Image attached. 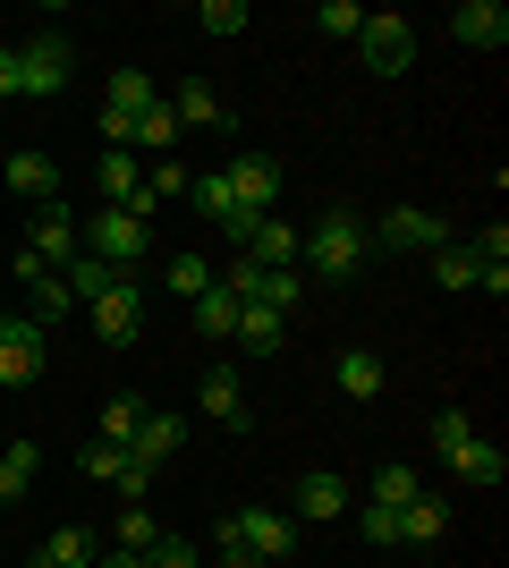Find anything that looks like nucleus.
Here are the masks:
<instances>
[{"mask_svg": "<svg viewBox=\"0 0 509 568\" xmlns=\"http://www.w3.org/2000/svg\"><path fill=\"white\" fill-rule=\"evenodd\" d=\"M238 306H246V297H230V288H204V297H195V332H204V339H230V332H238Z\"/></svg>", "mask_w": 509, "mask_h": 568, "instance_id": "obj_30", "label": "nucleus"}, {"mask_svg": "<svg viewBox=\"0 0 509 568\" xmlns=\"http://www.w3.org/2000/svg\"><path fill=\"white\" fill-rule=\"evenodd\" d=\"M450 34H459L467 51H501L509 43V9L501 0H459V9H450Z\"/></svg>", "mask_w": 509, "mask_h": 568, "instance_id": "obj_12", "label": "nucleus"}, {"mask_svg": "<svg viewBox=\"0 0 509 568\" xmlns=\"http://www.w3.org/2000/svg\"><path fill=\"white\" fill-rule=\"evenodd\" d=\"M26 568H94V535H85V526H51L43 551H34Z\"/></svg>", "mask_w": 509, "mask_h": 568, "instance_id": "obj_24", "label": "nucleus"}, {"mask_svg": "<svg viewBox=\"0 0 509 568\" xmlns=\"http://www.w3.org/2000/svg\"><path fill=\"white\" fill-rule=\"evenodd\" d=\"M170 144H179V119H170V102L136 111V136H128V153H136V162H170Z\"/></svg>", "mask_w": 509, "mask_h": 568, "instance_id": "obj_22", "label": "nucleus"}, {"mask_svg": "<svg viewBox=\"0 0 509 568\" xmlns=\"http://www.w3.org/2000/svg\"><path fill=\"white\" fill-rule=\"evenodd\" d=\"M315 26H323V34H339V43H357L365 9H357V0H323V9H315Z\"/></svg>", "mask_w": 509, "mask_h": 568, "instance_id": "obj_37", "label": "nucleus"}, {"mask_svg": "<svg viewBox=\"0 0 509 568\" xmlns=\"http://www.w3.org/2000/svg\"><path fill=\"white\" fill-rule=\"evenodd\" d=\"M450 467H459V484H476V493H492V484H501V475H509V458H501V442H485V433H467V450L450 458Z\"/></svg>", "mask_w": 509, "mask_h": 568, "instance_id": "obj_21", "label": "nucleus"}, {"mask_svg": "<svg viewBox=\"0 0 509 568\" xmlns=\"http://www.w3.org/2000/svg\"><path fill=\"white\" fill-rule=\"evenodd\" d=\"M162 288H170V297H204V288H213V263H204V255H170Z\"/></svg>", "mask_w": 509, "mask_h": 568, "instance_id": "obj_34", "label": "nucleus"}, {"mask_svg": "<svg viewBox=\"0 0 509 568\" xmlns=\"http://www.w3.org/2000/svg\"><path fill=\"white\" fill-rule=\"evenodd\" d=\"M179 442H187V425H179V416H162V407H153V416H145V433L128 442V458H136V467H162V458H179Z\"/></svg>", "mask_w": 509, "mask_h": 568, "instance_id": "obj_20", "label": "nucleus"}, {"mask_svg": "<svg viewBox=\"0 0 509 568\" xmlns=\"http://www.w3.org/2000/svg\"><path fill=\"white\" fill-rule=\"evenodd\" d=\"M69 306H77V297H69V281H60V272H43V281L26 288V323H43V332H51Z\"/></svg>", "mask_w": 509, "mask_h": 568, "instance_id": "obj_33", "label": "nucleus"}, {"mask_svg": "<svg viewBox=\"0 0 509 568\" xmlns=\"http://www.w3.org/2000/svg\"><path fill=\"white\" fill-rule=\"evenodd\" d=\"M145 568H204V560H195V551H187V544H179V535H162V544H153V551H145Z\"/></svg>", "mask_w": 509, "mask_h": 568, "instance_id": "obj_43", "label": "nucleus"}, {"mask_svg": "<svg viewBox=\"0 0 509 568\" xmlns=\"http://www.w3.org/2000/svg\"><path fill=\"white\" fill-rule=\"evenodd\" d=\"M374 237H383L390 255H434V246H450V221H434V213H416V204H399V213L374 221Z\"/></svg>", "mask_w": 509, "mask_h": 568, "instance_id": "obj_7", "label": "nucleus"}, {"mask_svg": "<svg viewBox=\"0 0 509 568\" xmlns=\"http://www.w3.org/2000/svg\"><path fill=\"white\" fill-rule=\"evenodd\" d=\"M357 535H365V544H399V509H374V500H357Z\"/></svg>", "mask_w": 509, "mask_h": 568, "instance_id": "obj_38", "label": "nucleus"}, {"mask_svg": "<svg viewBox=\"0 0 509 568\" xmlns=\"http://www.w3.org/2000/svg\"><path fill=\"white\" fill-rule=\"evenodd\" d=\"M238 526H246V551L264 568H289V551H297V518L289 509H238Z\"/></svg>", "mask_w": 509, "mask_h": 568, "instance_id": "obj_11", "label": "nucleus"}, {"mask_svg": "<svg viewBox=\"0 0 509 568\" xmlns=\"http://www.w3.org/2000/svg\"><path fill=\"white\" fill-rule=\"evenodd\" d=\"M187 187H195V179H187L179 162H153V170H145V195H153V204H170V195H187Z\"/></svg>", "mask_w": 509, "mask_h": 568, "instance_id": "obj_41", "label": "nucleus"}, {"mask_svg": "<svg viewBox=\"0 0 509 568\" xmlns=\"http://www.w3.org/2000/svg\"><path fill=\"white\" fill-rule=\"evenodd\" d=\"M170 119H179V128H230V102H221V85L187 77V85L170 94Z\"/></svg>", "mask_w": 509, "mask_h": 568, "instance_id": "obj_16", "label": "nucleus"}, {"mask_svg": "<svg viewBox=\"0 0 509 568\" xmlns=\"http://www.w3.org/2000/svg\"><path fill=\"white\" fill-rule=\"evenodd\" d=\"M43 356H51L43 323H26V314H9V332H0V382H9V390H26V382H43Z\"/></svg>", "mask_w": 509, "mask_h": 568, "instance_id": "obj_5", "label": "nucleus"}, {"mask_svg": "<svg viewBox=\"0 0 509 568\" xmlns=\"http://www.w3.org/2000/svg\"><path fill=\"white\" fill-rule=\"evenodd\" d=\"M238 246H246V263H264V272H297V246H306V230H289L281 213H255Z\"/></svg>", "mask_w": 509, "mask_h": 568, "instance_id": "obj_8", "label": "nucleus"}, {"mask_svg": "<svg viewBox=\"0 0 509 568\" xmlns=\"http://www.w3.org/2000/svg\"><path fill=\"white\" fill-rule=\"evenodd\" d=\"M34 475H43V450H34V442H9V450H0V500H26Z\"/></svg>", "mask_w": 509, "mask_h": 568, "instance_id": "obj_29", "label": "nucleus"}, {"mask_svg": "<svg viewBox=\"0 0 509 568\" xmlns=\"http://www.w3.org/2000/svg\"><path fill=\"white\" fill-rule=\"evenodd\" d=\"M416 493H425V475H416L408 458H390V467H374V493L365 500H374V509H408Z\"/></svg>", "mask_w": 509, "mask_h": 568, "instance_id": "obj_28", "label": "nucleus"}, {"mask_svg": "<svg viewBox=\"0 0 509 568\" xmlns=\"http://www.w3.org/2000/svg\"><path fill=\"white\" fill-rule=\"evenodd\" d=\"M0 179H9V195H26V204H60V162H51V153H9Z\"/></svg>", "mask_w": 509, "mask_h": 568, "instance_id": "obj_14", "label": "nucleus"}, {"mask_svg": "<svg viewBox=\"0 0 509 568\" xmlns=\"http://www.w3.org/2000/svg\"><path fill=\"white\" fill-rule=\"evenodd\" d=\"M187 204H195L204 221H213V230H230V237H246V221H255V213L238 204V187L221 179V170H204V179H195V187H187Z\"/></svg>", "mask_w": 509, "mask_h": 568, "instance_id": "obj_13", "label": "nucleus"}, {"mask_svg": "<svg viewBox=\"0 0 509 568\" xmlns=\"http://www.w3.org/2000/svg\"><path fill=\"white\" fill-rule=\"evenodd\" d=\"M441 535H450V500L416 493L408 509H399V544H441Z\"/></svg>", "mask_w": 509, "mask_h": 568, "instance_id": "obj_25", "label": "nucleus"}, {"mask_svg": "<svg viewBox=\"0 0 509 568\" xmlns=\"http://www.w3.org/2000/svg\"><path fill=\"white\" fill-rule=\"evenodd\" d=\"M332 390H339V399H383V356H374V348H348V356H339V365H332Z\"/></svg>", "mask_w": 509, "mask_h": 568, "instance_id": "obj_17", "label": "nucleus"}, {"mask_svg": "<svg viewBox=\"0 0 509 568\" xmlns=\"http://www.w3.org/2000/svg\"><path fill=\"white\" fill-rule=\"evenodd\" d=\"M153 77L145 69H111V85H102V111H120V119H136V111H153Z\"/></svg>", "mask_w": 509, "mask_h": 568, "instance_id": "obj_27", "label": "nucleus"}, {"mask_svg": "<svg viewBox=\"0 0 509 568\" xmlns=\"http://www.w3.org/2000/svg\"><path fill=\"white\" fill-rule=\"evenodd\" d=\"M0 332H9V314H0Z\"/></svg>", "mask_w": 509, "mask_h": 568, "instance_id": "obj_46", "label": "nucleus"}, {"mask_svg": "<svg viewBox=\"0 0 509 568\" xmlns=\"http://www.w3.org/2000/svg\"><path fill=\"white\" fill-rule=\"evenodd\" d=\"M204 416H213V425H230V433H246V390H238V374H230V365H213V374H204Z\"/></svg>", "mask_w": 509, "mask_h": 568, "instance_id": "obj_23", "label": "nucleus"}, {"mask_svg": "<svg viewBox=\"0 0 509 568\" xmlns=\"http://www.w3.org/2000/svg\"><path fill=\"white\" fill-rule=\"evenodd\" d=\"M357 60L374 77H408V60H416V26L408 18H390V9H365V26H357Z\"/></svg>", "mask_w": 509, "mask_h": 568, "instance_id": "obj_3", "label": "nucleus"}, {"mask_svg": "<svg viewBox=\"0 0 509 568\" xmlns=\"http://www.w3.org/2000/svg\"><path fill=\"white\" fill-rule=\"evenodd\" d=\"M0 102H18V51H0Z\"/></svg>", "mask_w": 509, "mask_h": 568, "instance_id": "obj_45", "label": "nucleus"}, {"mask_svg": "<svg viewBox=\"0 0 509 568\" xmlns=\"http://www.w3.org/2000/svg\"><path fill=\"white\" fill-rule=\"evenodd\" d=\"M434 281H441V288H476V255H467L459 237H450V246H434Z\"/></svg>", "mask_w": 509, "mask_h": 568, "instance_id": "obj_35", "label": "nucleus"}, {"mask_svg": "<svg viewBox=\"0 0 509 568\" xmlns=\"http://www.w3.org/2000/svg\"><path fill=\"white\" fill-rule=\"evenodd\" d=\"M221 179L238 187L246 213H281V162L272 153H238V162H221Z\"/></svg>", "mask_w": 509, "mask_h": 568, "instance_id": "obj_9", "label": "nucleus"}, {"mask_svg": "<svg viewBox=\"0 0 509 568\" xmlns=\"http://www.w3.org/2000/svg\"><path fill=\"white\" fill-rule=\"evenodd\" d=\"M145 246H153V237H145V221H136V213H120V204H102V213L85 221V255H102L111 272L145 263Z\"/></svg>", "mask_w": 509, "mask_h": 568, "instance_id": "obj_4", "label": "nucleus"}, {"mask_svg": "<svg viewBox=\"0 0 509 568\" xmlns=\"http://www.w3.org/2000/svg\"><path fill=\"white\" fill-rule=\"evenodd\" d=\"M136 332H145V288L120 281L111 297H94V339L102 348H136Z\"/></svg>", "mask_w": 509, "mask_h": 568, "instance_id": "obj_6", "label": "nucleus"}, {"mask_svg": "<svg viewBox=\"0 0 509 568\" xmlns=\"http://www.w3.org/2000/svg\"><path fill=\"white\" fill-rule=\"evenodd\" d=\"M297 297H306V288H297V272H264V263H255V281H246V306H272V314H289Z\"/></svg>", "mask_w": 509, "mask_h": 568, "instance_id": "obj_32", "label": "nucleus"}, {"mask_svg": "<svg viewBox=\"0 0 509 568\" xmlns=\"http://www.w3.org/2000/svg\"><path fill=\"white\" fill-rule=\"evenodd\" d=\"M238 339L246 356H281V339H289V314H272V306H238Z\"/></svg>", "mask_w": 509, "mask_h": 568, "instance_id": "obj_18", "label": "nucleus"}, {"mask_svg": "<svg viewBox=\"0 0 509 568\" xmlns=\"http://www.w3.org/2000/svg\"><path fill=\"white\" fill-rule=\"evenodd\" d=\"M94 568H145V551H128V544L120 551H94Z\"/></svg>", "mask_w": 509, "mask_h": 568, "instance_id": "obj_44", "label": "nucleus"}, {"mask_svg": "<svg viewBox=\"0 0 509 568\" xmlns=\"http://www.w3.org/2000/svg\"><path fill=\"white\" fill-rule=\"evenodd\" d=\"M60 281H69V297H85V306H94V297H111L128 272H111L102 255H69V263H60Z\"/></svg>", "mask_w": 509, "mask_h": 568, "instance_id": "obj_26", "label": "nucleus"}, {"mask_svg": "<svg viewBox=\"0 0 509 568\" xmlns=\"http://www.w3.org/2000/svg\"><path fill=\"white\" fill-rule=\"evenodd\" d=\"M297 509H289V518L297 526H323V518H348V500H357V493H348V475H332V467H315V475H297Z\"/></svg>", "mask_w": 509, "mask_h": 568, "instance_id": "obj_10", "label": "nucleus"}, {"mask_svg": "<svg viewBox=\"0 0 509 568\" xmlns=\"http://www.w3.org/2000/svg\"><path fill=\"white\" fill-rule=\"evenodd\" d=\"M69 77H77V43L60 34V26H43V34H26V43H18V102L69 94Z\"/></svg>", "mask_w": 509, "mask_h": 568, "instance_id": "obj_1", "label": "nucleus"}, {"mask_svg": "<svg viewBox=\"0 0 509 568\" xmlns=\"http://www.w3.org/2000/svg\"><path fill=\"white\" fill-rule=\"evenodd\" d=\"M145 416H153V407L136 399V390H120V399L102 407V433H94V442H120V450H128V442H136V433H145Z\"/></svg>", "mask_w": 509, "mask_h": 568, "instance_id": "obj_31", "label": "nucleus"}, {"mask_svg": "<svg viewBox=\"0 0 509 568\" xmlns=\"http://www.w3.org/2000/svg\"><path fill=\"white\" fill-rule=\"evenodd\" d=\"M136 179H145V162H136L128 144H102V162H94V187H102V204H128V195H136Z\"/></svg>", "mask_w": 509, "mask_h": 568, "instance_id": "obj_19", "label": "nucleus"}, {"mask_svg": "<svg viewBox=\"0 0 509 568\" xmlns=\"http://www.w3.org/2000/svg\"><path fill=\"white\" fill-rule=\"evenodd\" d=\"M467 433H476V425H467L459 407H441V416H434V433H425V442H434V458H459V450H467Z\"/></svg>", "mask_w": 509, "mask_h": 568, "instance_id": "obj_36", "label": "nucleus"}, {"mask_svg": "<svg viewBox=\"0 0 509 568\" xmlns=\"http://www.w3.org/2000/svg\"><path fill=\"white\" fill-rule=\"evenodd\" d=\"M85 475L120 484V475H128V450H120V442H85Z\"/></svg>", "mask_w": 509, "mask_h": 568, "instance_id": "obj_40", "label": "nucleus"}, {"mask_svg": "<svg viewBox=\"0 0 509 568\" xmlns=\"http://www.w3.org/2000/svg\"><path fill=\"white\" fill-rule=\"evenodd\" d=\"M26 246H34V255L60 272V263L77 255V213H69V204H34V230H26Z\"/></svg>", "mask_w": 509, "mask_h": 568, "instance_id": "obj_15", "label": "nucleus"}, {"mask_svg": "<svg viewBox=\"0 0 509 568\" xmlns=\"http://www.w3.org/2000/svg\"><path fill=\"white\" fill-rule=\"evenodd\" d=\"M195 26H204V34H238V26H246V0H204Z\"/></svg>", "mask_w": 509, "mask_h": 568, "instance_id": "obj_39", "label": "nucleus"}, {"mask_svg": "<svg viewBox=\"0 0 509 568\" xmlns=\"http://www.w3.org/2000/svg\"><path fill=\"white\" fill-rule=\"evenodd\" d=\"M365 246H374V237H365V221H357V213H323L315 230H306V246H297V255L315 263L323 281H357Z\"/></svg>", "mask_w": 509, "mask_h": 568, "instance_id": "obj_2", "label": "nucleus"}, {"mask_svg": "<svg viewBox=\"0 0 509 568\" xmlns=\"http://www.w3.org/2000/svg\"><path fill=\"white\" fill-rule=\"evenodd\" d=\"M120 544H128V551H153V544H162V526H153V509H128V518H120Z\"/></svg>", "mask_w": 509, "mask_h": 568, "instance_id": "obj_42", "label": "nucleus"}]
</instances>
